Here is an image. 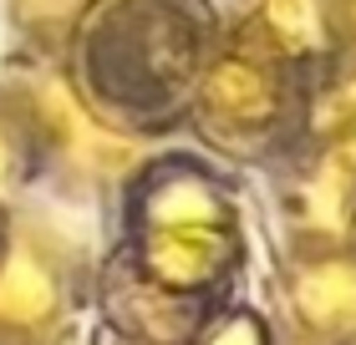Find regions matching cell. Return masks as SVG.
<instances>
[{"label": "cell", "instance_id": "1", "mask_svg": "<svg viewBox=\"0 0 356 345\" xmlns=\"http://www.w3.org/2000/svg\"><path fill=\"white\" fill-rule=\"evenodd\" d=\"M204 0H92L56 51V71L107 133L158 137L188 117L219 51Z\"/></svg>", "mask_w": 356, "mask_h": 345}, {"label": "cell", "instance_id": "2", "mask_svg": "<svg viewBox=\"0 0 356 345\" xmlns=\"http://www.w3.org/2000/svg\"><path fill=\"white\" fill-rule=\"evenodd\" d=\"M118 254L163 294L214 310L245 259L239 208L204 162L163 158L127 188V244Z\"/></svg>", "mask_w": 356, "mask_h": 345}, {"label": "cell", "instance_id": "3", "mask_svg": "<svg viewBox=\"0 0 356 345\" xmlns=\"http://www.w3.org/2000/svg\"><path fill=\"white\" fill-rule=\"evenodd\" d=\"M290 61L296 56L250 10L219 41L199 92H193L188 117L204 133V142H214L229 158H260L280 137L290 112Z\"/></svg>", "mask_w": 356, "mask_h": 345}, {"label": "cell", "instance_id": "4", "mask_svg": "<svg viewBox=\"0 0 356 345\" xmlns=\"http://www.w3.org/2000/svg\"><path fill=\"white\" fill-rule=\"evenodd\" d=\"M15 87H21L31 142H36V173L72 168V173L102 178V173L127 168V158H133V153H127V137L107 133V127L76 102L72 87L56 71V61L46 71H21Z\"/></svg>", "mask_w": 356, "mask_h": 345}, {"label": "cell", "instance_id": "5", "mask_svg": "<svg viewBox=\"0 0 356 345\" xmlns=\"http://www.w3.org/2000/svg\"><path fill=\"white\" fill-rule=\"evenodd\" d=\"M290 305H296L300 325H311V330H321V335L356 330V264H346V259L300 264Z\"/></svg>", "mask_w": 356, "mask_h": 345}, {"label": "cell", "instance_id": "6", "mask_svg": "<svg viewBox=\"0 0 356 345\" xmlns=\"http://www.w3.org/2000/svg\"><path fill=\"white\" fill-rule=\"evenodd\" d=\"M36 178V142H31L26 102L15 81H0V199H15Z\"/></svg>", "mask_w": 356, "mask_h": 345}, {"label": "cell", "instance_id": "7", "mask_svg": "<svg viewBox=\"0 0 356 345\" xmlns=\"http://www.w3.org/2000/svg\"><path fill=\"white\" fill-rule=\"evenodd\" d=\"M254 15H260V26L285 46L290 56H305V51L321 46V10L311 6V0H260Z\"/></svg>", "mask_w": 356, "mask_h": 345}, {"label": "cell", "instance_id": "8", "mask_svg": "<svg viewBox=\"0 0 356 345\" xmlns=\"http://www.w3.org/2000/svg\"><path fill=\"white\" fill-rule=\"evenodd\" d=\"M184 345H270V325L245 305H214Z\"/></svg>", "mask_w": 356, "mask_h": 345}, {"label": "cell", "instance_id": "9", "mask_svg": "<svg viewBox=\"0 0 356 345\" xmlns=\"http://www.w3.org/2000/svg\"><path fill=\"white\" fill-rule=\"evenodd\" d=\"M10 234H15V208H10V199H0V259L10 249Z\"/></svg>", "mask_w": 356, "mask_h": 345}, {"label": "cell", "instance_id": "10", "mask_svg": "<svg viewBox=\"0 0 356 345\" xmlns=\"http://www.w3.org/2000/svg\"><path fill=\"white\" fill-rule=\"evenodd\" d=\"M336 6H341V21L351 26V36H356V0H336Z\"/></svg>", "mask_w": 356, "mask_h": 345}, {"label": "cell", "instance_id": "11", "mask_svg": "<svg viewBox=\"0 0 356 345\" xmlns=\"http://www.w3.org/2000/svg\"><path fill=\"white\" fill-rule=\"evenodd\" d=\"M97 345H138V340H127V335H118V330H102V340Z\"/></svg>", "mask_w": 356, "mask_h": 345}]
</instances>
